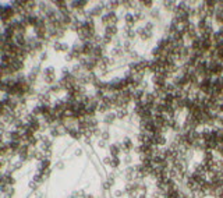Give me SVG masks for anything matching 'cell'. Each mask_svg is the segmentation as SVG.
<instances>
[{"instance_id":"277c9868","label":"cell","mask_w":223,"mask_h":198,"mask_svg":"<svg viewBox=\"0 0 223 198\" xmlns=\"http://www.w3.org/2000/svg\"><path fill=\"white\" fill-rule=\"evenodd\" d=\"M204 198H211V197H204Z\"/></svg>"},{"instance_id":"6da1fadb","label":"cell","mask_w":223,"mask_h":198,"mask_svg":"<svg viewBox=\"0 0 223 198\" xmlns=\"http://www.w3.org/2000/svg\"><path fill=\"white\" fill-rule=\"evenodd\" d=\"M8 135H10V138H11V141H18V140L21 138V134H20L18 130H13V131H10Z\"/></svg>"},{"instance_id":"3957f363","label":"cell","mask_w":223,"mask_h":198,"mask_svg":"<svg viewBox=\"0 0 223 198\" xmlns=\"http://www.w3.org/2000/svg\"><path fill=\"white\" fill-rule=\"evenodd\" d=\"M141 198H145V195H141Z\"/></svg>"},{"instance_id":"7a4b0ae2","label":"cell","mask_w":223,"mask_h":198,"mask_svg":"<svg viewBox=\"0 0 223 198\" xmlns=\"http://www.w3.org/2000/svg\"><path fill=\"white\" fill-rule=\"evenodd\" d=\"M46 57H48V55H46V53H42V55H41V60H46Z\"/></svg>"}]
</instances>
